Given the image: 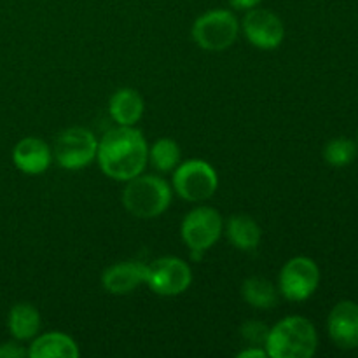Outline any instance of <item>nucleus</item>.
Listing matches in <instances>:
<instances>
[{
	"mask_svg": "<svg viewBox=\"0 0 358 358\" xmlns=\"http://www.w3.org/2000/svg\"><path fill=\"white\" fill-rule=\"evenodd\" d=\"M266 353L271 358H311L317 353L318 334L304 317H287L269 329Z\"/></svg>",
	"mask_w": 358,
	"mask_h": 358,
	"instance_id": "obj_2",
	"label": "nucleus"
},
{
	"mask_svg": "<svg viewBox=\"0 0 358 358\" xmlns=\"http://www.w3.org/2000/svg\"><path fill=\"white\" fill-rule=\"evenodd\" d=\"M98 140L90 129L69 128L56 136L52 156L65 170H83L96 159Z\"/></svg>",
	"mask_w": 358,
	"mask_h": 358,
	"instance_id": "obj_7",
	"label": "nucleus"
},
{
	"mask_svg": "<svg viewBox=\"0 0 358 358\" xmlns=\"http://www.w3.org/2000/svg\"><path fill=\"white\" fill-rule=\"evenodd\" d=\"M52 152L48 143L35 136L20 140L13 149V163L27 175H41L51 164Z\"/></svg>",
	"mask_w": 358,
	"mask_h": 358,
	"instance_id": "obj_13",
	"label": "nucleus"
},
{
	"mask_svg": "<svg viewBox=\"0 0 358 358\" xmlns=\"http://www.w3.org/2000/svg\"><path fill=\"white\" fill-rule=\"evenodd\" d=\"M240 34V21L233 10L212 9L201 14L192 24V41L210 52L226 51L236 42Z\"/></svg>",
	"mask_w": 358,
	"mask_h": 358,
	"instance_id": "obj_4",
	"label": "nucleus"
},
{
	"mask_svg": "<svg viewBox=\"0 0 358 358\" xmlns=\"http://www.w3.org/2000/svg\"><path fill=\"white\" fill-rule=\"evenodd\" d=\"M222 229V215L212 206H198L184 217L180 234L184 243L191 250L192 261H201L203 254L219 241Z\"/></svg>",
	"mask_w": 358,
	"mask_h": 358,
	"instance_id": "obj_5",
	"label": "nucleus"
},
{
	"mask_svg": "<svg viewBox=\"0 0 358 358\" xmlns=\"http://www.w3.org/2000/svg\"><path fill=\"white\" fill-rule=\"evenodd\" d=\"M320 283V269L310 257H294L285 262L280 271L278 289L287 301L301 303L310 299Z\"/></svg>",
	"mask_w": 358,
	"mask_h": 358,
	"instance_id": "obj_8",
	"label": "nucleus"
},
{
	"mask_svg": "<svg viewBox=\"0 0 358 358\" xmlns=\"http://www.w3.org/2000/svg\"><path fill=\"white\" fill-rule=\"evenodd\" d=\"M147 285L159 296H180L191 287L192 271L182 259L166 255L147 266Z\"/></svg>",
	"mask_w": 358,
	"mask_h": 358,
	"instance_id": "obj_9",
	"label": "nucleus"
},
{
	"mask_svg": "<svg viewBox=\"0 0 358 358\" xmlns=\"http://www.w3.org/2000/svg\"><path fill=\"white\" fill-rule=\"evenodd\" d=\"M327 331L338 348H358V304L353 301H341L336 304L329 315Z\"/></svg>",
	"mask_w": 358,
	"mask_h": 358,
	"instance_id": "obj_11",
	"label": "nucleus"
},
{
	"mask_svg": "<svg viewBox=\"0 0 358 358\" xmlns=\"http://www.w3.org/2000/svg\"><path fill=\"white\" fill-rule=\"evenodd\" d=\"M149 159L157 171H173L180 163V147L171 138H159L149 149Z\"/></svg>",
	"mask_w": 358,
	"mask_h": 358,
	"instance_id": "obj_19",
	"label": "nucleus"
},
{
	"mask_svg": "<svg viewBox=\"0 0 358 358\" xmlns=\"http://www.w3.org/2000/svg\"><path fill=\"white\" fill-rule=\"evenodd\" d=\"M30 358H77L79 346L63 332H45L35 338L28 348Z\"/></svg>",
	"mask_w": 358,
	"mask_h": 358,
	"instance_id": "obj_14",
	"label": "nucleus"
},
{
	"mask_svg": "<svg viewBox=\"0 0 358 358\" xmlns=\"http://www.w3.org/2000/svg\"><path fill=\"white\" fill-rule=\"evenodd\" d=\"M171 187L157 175H136L126 182L122 205L136 219H154L168 210Z\"/></svg>",
	"mask_w": 358,
	"mask_h": 358,
	"instance_id": "obj_3",
	"label": "nucleus"
},
{
	"mask_svg": "<svg viewBox=\"0 0 358 358\" xmlns=\"http://www.w3.org/2000/svg\"><path fill=\"white\" fill-rule=\"evenodd\" d=\"M261 2L262 0H229V6L238 10H250L254 7H259Z\"/></svg>",
	"mask_w": 358,
	"mask_h": 358,
	"instance_id": "obj_23",
	"label": "nucleus"
},
{
	"mask_svg": "<svg viewBox=\"0 0 358 358\" xmlns=\"http://www.w3.org/2000/svg\"><path fill=\"white\" fill-rule=\"evenodd\" d=\"M241 297L248 306L257 310H271L278 304V290L262 276H250L245 280L241 285Z\"/></svg>",
	"mask_w": 358,
	"mask_h": 358,
	"instance_id": "obj_18",
	"label": "nucleus"
},
{
	"mask_svg": "<svg viewBox=\"0 0 358 358\" xmlns=\"http://www.w3.org/2000/svg\"><path fill=\"white\" fill-rule=\"evenodd\" d=\"M96 161L108 178L128 182L142 173L149 161L145 136L133 126H117L98 142Z\"/></svg>",
	"mask_w": 358,
	"mask_h": 358,
	"instance_id": "obj_1",
	"label": "nucleus"
},
{
	"mask_svg": "<svg viewBox=\"0 0 358 358\" xmlns=\"http://www.w3.org/2000/svg\"><path fill=\"white\" fill-rule=\"evenodd\" d=\"M226 234L231 245L241 252L257 250L262 238V229L250 215H233L226 224Z\"/></svg>",
	"mask_w": 358,
	"mask_h": 358,
	"instance_id": "obj_16",
	"label": "nucleus"
},
{
	"mask_svg": "<svg viewBox=\"0 0 358 358\" xmlns=\"http://www.w3.org/2000/svg\"><path fill=\"white\" fill-rule=\"evenodd\" d=\"M357 157V145L350 138H334L324 147V159L331 166H348Z\"/></svg>",
	"mask_w": 358,
	"mask_h": 358,
	"instance_id": "obj_20",
	"label": "nucleus"
},
{
	"mask_svg": "<svg viewBox=\"0 0 358 358\" xmlns=\"http://www.w3.org/2000/svg\"><path fill=\"white\" fill-rule=\"evenodd\" d=\"M108 112L119 126H135L143 115V100L136 90L121 87L110 96Z\"/></svg>",
	"mask_w": 358,
	"mask_h": 358,
	"instance_id": "obj_15",
	"label": "nucleus"
},
{
	"mask_svg": "<svg viewBox=\"0 0 358 358\" xmlns=\"http://www.w3.org/2000/svg\"><path fill=\"white\" fill-rule=\"evenodd\" d=\"M241 31L254 48L276 49L285 37V27L278 14L269 9H254L247 10L243 21H241Z\"/></svg>",
	"mask_w": 358,
	"mask_h": 358,
	"instance_id": "obj_10",
	"label": "nucleus"
},
{
	"mask_svg": "<svg viewBox=\"0 0 358 358\" xmlns=\"http://www.w3.org/2000/svg\"><path fill=\"white\" fill-rule=\"evenodd\" d=\"M238 357L240 358H264L268 357V353H266V350L259 348V346H250V348L243 350V352L238 353Z\"/></svg>",
	"mask_w": 358,
	"mask_h": 358,
	"instance_id": "obj_24",
	"label": "nucleus"
},
{
	"mask_svg": "<svg viewBox=\"0 0 358 358\" xmlns=\"http://www.w3.org/2000/svg\"><path fill=\"white\" fill-rule=\"evenodd\" d=\"M147 266L140 261H124L110 266L101 275V285L108 294L126 296L147 282Z\"/></svg>",
	"mask_w": 358,
	"mask_h": 358,
	"instance_id": "obj_12",
	"label": "nucleus"
},
{
	"mask_svg": "<svg viewBox=\"0 0 358 358\" xmlns=\"http://www.w3.org/2000/svg\"><path fill=\"white\" fill-rule=\"evenodd\" d=\"M7 327L16 341L34 339L41 331V313L30 303H17L10 308Z\"/></svg>",
	"mask_w": 358,
	"mask_h": 358,
	"instance_id": "obj_17",
	"label": "nucleus"
},
{
	"mask_svg": "<svg viewBox=\"0 0 358 358\" xmlns=\"http://www.w3.org/2000/svg\"><path fill=\"white\" fill-rule=\"evenodd\" d=\"M217 185V171L205 159H187L173 170V191L185 201H206L215 194Z\"/></svg>",
	"mask_w": 358,
	"mask_h": 358,
	"instance_id": "obj_6",
	"label": "nucleus"
},
{
	"mask_svg": "<svg viewBox=\"0 0 358 358\" xmlns=\"http://www.w3.org/2000/svg\"><path fill=\"white\" fill-rule=\"evenodd\" d=\"M241 338L245 339L247 343H250V346H266L268 343V336H269V327L266 324L259 320H250L245 322L240 329Z\"/></svg>",
	"mask_w": 358,
	"mask_h": 358,
	"instance_id": "obj_21",
	"label": "nucleus"
},
{
	"mask_svg": "<svg viewBox=\"0 0 358 358\" xmlns=\"http://www.w3.org/2000/svg\"><path fill=\"white\" fill-rule=\"evenodd\" d=\"M28 357V350H24L20 343L10 341L0 345V358H24Z\"/></svg>",
	"mask_w": 358,
	"mask_h": 358,
	"instance_id": "obj_22",
	"label": "nucleus"
}]
</instances>
